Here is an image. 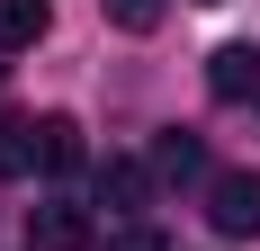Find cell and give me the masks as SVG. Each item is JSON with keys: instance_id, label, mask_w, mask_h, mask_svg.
<instances>
[{"instance_id": "4", "label": "cell", "mask_w": 260, "mask_h": 251, "mask_svg": "<svg viewBox=\"0 0 260 251\" xmlns=\"http://www.w3.org/2000/svg\"><path fill=\"white\" fill-rule=\"evenodd\" d=\"M144 198H153V171H144V162H108V171H99V206H108V215H126V225H135Z\"/></svg>"}, {"instance_id": "1", "label": "cell", "mask_w": 260, "mask_h": 251, "mask_svg": "<svg viewBox=\"0 0 260 251\" xmlns=\"http://www.w3.org/2000/svg\"><path fill=\"white\" fill-rule=\"evenodd\" d=\"M207 225L224 242H251L260 233V171H215L207 179Z\"/></svg>"}, {"instance_id": "8", "label": "cell", "mask_w": 260, "mask_h": 251, "mask_svg": "<svg viewBox=\"0 0 260 251\" xmlns=\"http://www.w3.org/2000/svg\"><path fill=\"white\" fill-rule=\"evenodd\" d=\"M0 171H9V179L36 171V117H9V125H0Z\"/></svg>"}, {"instance_id": "6", "label": "cell", "mask_w": 260, "mask_h": 251, "mask_svg": "<svg viewBox=\"0 0 260 251\" xmlns=\"http://www.w3.org/2000/svg\"><path fill=\"white\" fill-rule=\"evenodd\" d=\"M81 125L72 117H36V171H81Z\"/></svg>"}, {"instance_id": "2", "label": "cell", "mask_w": 260, "mask_h": 251, "mask_svg": "<svg viewBox=\"0 0 260 251\" xmlns=\"http://www.w3.org/2000/svg\"><path fill=\"white\" fill-rule=\"evenodd\" d=\"M207 90H215L224 108H251V117H260V45H215Z\"/></svg>"}, {"instance_id": "7", "label": "cell", "mask_w": 260, "mask_h": 251, "mask_svg": "<svg viewBox=\"0 0 260 251\" xmlns=\"http://www.w3.org/2000/svg\"><path fill=\"white\" fill-rule=\"evenodd\" d=\"M45 27H54V9H45V0H0V54H27Z\"/></svg>"}, {"instance_id": "9", "label": "cell", "mask_w": 260, "mask_h": 251, "mask_svg": "<svg viewBox=\"0 0 260 251\" xmlns=\"http://www.w3.org/2000/svg\"><path fill=\"white\" fill-rule=\"evenodd\" d=\"M108 9V27H126V36H153L161 27V0H99Z\"/></svg>"}, {"instance_id": "3", "label": "cell", "mask_w": 260, "mask_h": 251, "mask_svg": "<svg viewBox=\"0 0 260 251\" xmlns=\"http://www.w3.org/2000/svg\"><path fill=\"white\" fill-rule=\"evenodd\" d=\"M81 242H90V206L54 198V206H36V215H27V251H81Z\"/></svg>"}, {"instance_id": "5", "label": "cell", "mask_w": 260, "mask_h": 251, "mask_svg": "<svg viewBox=\"0 0 260 251\" xmlns=\"http://www.w3.org/2000/svg\"><path fill=\"white\" fill-rule=\"evenodd\" d=\"M153 179H215V171H207V144H198V135H180V125H171V135H153Z\"/></svg>"}, {"instance_id": "12", "label": "cell", "mask_w": 260, "mask_h": 251, "mask_svg": "<svg viewBox=\"0 0 260 251\" xmlns=\"http://www.w3.org/2000/svg\"><path fill=\"white\" fill-rule=\"evenodd\" d=\"M207 9H215V0H207Z\"/></svg>"}, {"instance_id": "10", "label": "cell", "mask_w": 260, "mask_h": 251, "mask_svg": "<svg viewBox=\"0 0 260 251\" xmlns=\"http://www.w3.org/2000/svg\"><path fill=\"white\" fill-rule=\"evenodd\" d=\"M99 251H171V242H161V233L153 225H117V233H108V242Z\"/></svg>"}, {"instance_id": "11", "label": "cell", "mask_w": 260, "mask_h": 251, "mask_svg": "<svg viewBox=\"0 0 260 251\" xmlns=\"http://www.w3.org/2000/svg\"><path fill=\"white\" fill-rule=\"evenodd\" d=\"M0 72H9V54H0Z\"/></svg>"}]
</instances>
